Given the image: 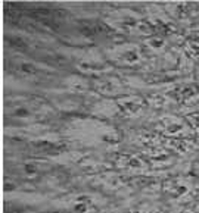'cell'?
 <instances>
[{
    "label": "cell",
    "instance_id": "7a4b0ae2",
    "mask_svg": "<svg viewBox=\"0 0 199 213\" xmlns=\"http://www.w3.org/2000/svg\"><path fill=\"white\" fill-rule=\"evenodd\" d=\"M25 171H27L28 173H34L35 171H37V169L34 168V165H25Z\"/></svg>",
    "mask_w": 199,
    "mask_h": 213
},
{
    "label": "cell",
    "instance_id": "6da1fadb",
    "mask_svg": "<svg viewBox=\"0 0 199 213\" xmlns=\"http://www.w3.org/2000/svg\"><path fill=\"white\" fill-rule=\"evenodd\" d=\"M74 209H75V212H78V213H84L87 210V207H86V204H84V203H81V204H77Z\"/></svg>",
    "mask_w": 199,
    "mask_h": 213
}]
</instances>
